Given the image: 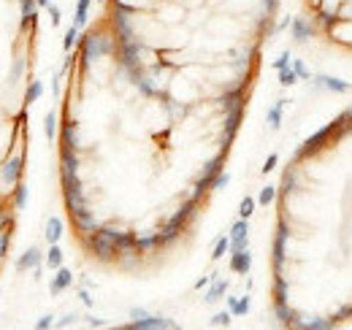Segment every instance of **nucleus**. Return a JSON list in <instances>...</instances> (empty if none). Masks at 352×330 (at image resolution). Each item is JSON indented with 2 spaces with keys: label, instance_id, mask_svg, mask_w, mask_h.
Returning <instances> with one entry per match:
<instances>
[{
  "label": "nucleus",
  "instance_id": "1",
  "mask_svg": "<svg viewBox=\"0 0 352 330\" xmlns=\"http://www.w3.org/2000/svg\"><path fill=\"white\" fill-rule=\"evenodd\" d=\"M117 46H120V43H117V36H111V33H100V30H89L87 36H82V41H79L82 65L89 68L95 60L117 54Z\"/></svg>",
  "mask_w": 352,
  "mask_h": 330
},
{
  "label": "nucleus",
  "instance_id": "2",
  "mask_svg": "<svg viewBox=\"0 0 352 330\" xmlns=\"http://www.w3.org/2000/svg\"><path fill=\"white\" fill-rule=\"evenodd\" d=\"M342 135H347V130H344V120H342V114L333 120L331 124H325L320 133H314V135H309L307 141L301 144V149L296 152V157L293 160H309V157H314V155H320L325 146H331L336 138H342Z\"/></svg>",
  "mask_w": 352,
  "mask_h": 330
},
{
  "label": "nucleus",
  "instance_id": "3",
  "mask_svg": "<svg viewBox=\"0 0 352 330\" xmlns=\"http://www.w3.org/2000/svg\"><path fill=\"white\" fill-rule=\"evenodd\" d=\"M293 230H290V222L287 219H279L276 222V233H274V244H271V263H274V271L282 274L285 271V263H287V241H290Z\"/></svg>",
  "mask_w": 352,
  "mask_h": 330
},
{
  "label": "nucleus",
  "instance_id": "4",
  "mask_svg": "<svg viewBox=\"0 0 352 330\" xmlns=\"http://www.w3.org/2000/svg\"><path fill=\"white\" fill-rule=\"evenodd\" d=\"M85 247H87L89 254H92L95 260H100V263H111V260H117V244H114L109 236H103L100 230H95V233L85 236Z\"/></svg>",
  "mask_w": 352,
  "mask_h": 330
},
{
  "label": "nucleus",
  "instance_id": "5",
  "mask_svg": "<svg viewBox=\"0 0 352 330\" xmlns=\"http://www.w3.org/2000/svg\"><path fill=\"white\" fill-rule=\"evenodd\" d=\"M25 173V155H14V157H6L0 165V182L6 187H16L19 179Z\"/></svg>",
  "mask_w": 352,
  "mask_h": 330
},
{
  "label": "nucleus",
  "instance_id": "6",
  "mask_svg": "<svg viewBox=\"0 0 352 330\" xmlns=\"http://www.w3.org/2000/svg\"><path fill=\"white\" fill-rule=\"evenodd\" d=\"M176 322L168 317H157V314H149L144 320H133L128 325H122V330H174Z\"/></svg>",
  "mask_w": 352,
  "mask_h": 330
},
{
  "label": "nucleus",
  "instance_id": "7",
  "mask_svg": "<svg viewBox=\"0 0 352 330\" xmlns=\"http://www.w3.org/2000/svg\"><path fill=\"white\" fill-rule=\"evenodd\" d=\"M60 144H63V149H82V130H79V122H74V120H65V122L60 124Z\"/></svg>",
  "mask_w": 352,
  "mask_h": 330
},
{
  "label": "nucleus",
  "instance_id": "8",
  "mask_svg": "<svg viewBox=\"0 0 352 330\" xmlns=\"http://www.w3.org/2000/svg\"><path fill=\"white\" fill-rule=\"evenodd\" d=\"M244 100H247V89L244 84L239 87H230L220 95V109L228 114V111H236V109H244Z\"/></svg>",
  "mask_w": 352,
  "mask_h": 330
},
{
  "label": "nucleus",
  "instance_id": "9",
  "mask_svg": "<svg viewBox=\"0 0 352 330\" xmlns=\"http://www.w3.org/2000/svg\"><path fill=\"white\" fill-rule=\"evenodd\" d=\"M311 87H314V89H325V92H339V95H344V92H350L352 89V82L336 79V76H325V74H317V76H311Z\"/></svg>",
  "mask_w": 352,
  "mask_h": 330
},
{
  "label": "nucleus",
  "instance_id": "10",
  "mask_svg": "<svg viewBox=\"0 0 352 330\" xmlns=\"http://www.w3.org/2000/svg\"><path fill=\"white\" fill-rule=\"evenodd\" d=\"M63 198H65V208L68 214H76L82 208H87V192L82 184H74V187H65L63 190Z\"/></svg>",
  "mask_w": 352,
  "mask_h": 330
},
{
  "label": "nucleus",
  "instance_id": "11",
  "mask_svg": "<svg viewBox=\"0 0 352 330\" xmlns=\"http://www.w3.org/2000/svg\"><path fill=\"white\" fill-rule=\"evenodd\" d=\"M250 244V225L244 217H239L233 225H230V252H239V249H247Z\"/></svg>",
  "mask_w": 352,
  "mask_h": 330
},
{
  "label": "nucleus",
  "instance_id": "12",
  "mask_svg": "<svg viewBox=\"0 0 352 330\" xmlns=\"http://www.w3.org/2000/svg\"><path fill=\"white\" fill-rule=\"evenodd\" d=\"M71 219H74V228L79 230V236L85 239V236H89V233H95L98 228H100V222L95 219V214L87 208H82V211H76V214H71Z\"/></svg>",
  "mask_w": 352,
  "mask_h": 330
},
{
  "label": "nucleus",
  "instance_id": "13",
  "mask_svg": "<svg viewBox=\"0 0 352 330\" xmlns=\"http://www.w3.org/2000/svg\"><path fill=\"white\" fill-rule=\"evenodd\" d=\"M46 254H41V249L38 247H30L16 263H14V268L19 271V274H25V271H30V268H38V265H44L46 260H44Z\"/></svg>",
  "mask_w": 352,
  "mask_h": 330
},
{
  "label": "nucleus",
  "instance_id": "14",
  "mask_svg": "<svg viewBox=\"0 0 352 330\" xmlns=\"http://www.w3.org/2000/svg\"><path fill=\"white\" fill-rule=\"evenodd\" d=\"M79 152L76 149H63L60 146V176H74L79 173Z\"/></svg>",
  "mask_w": 352,
  "mask_h": 330
},
{
  "label": "nucleus",
  "instance_id": "15",
  "mask_svg": "<svg viewBox=\"0 0 352 330\" xmlns=\"http://www.w3.org/2000/svg\"><path fill=\"white\" fill-rule=\"evenodd\" d=\"M290 36H293L296 43H307L309 38L314 36V28H311V22L304 19V16H293V22H290Z\"/></svg>",
  "mask_w": 352,
  "mask_h": 330
},
{
  "label": "nucleus",
  "instance_id": "16",
  "mask_svg": "<svg viewBox=\"0 0 352 330\" xmlns=\"http://www.w3.org/2000/svg\"><path fill=\"white\" fill-rule=\"evenodd\" d=\"M252 268V252L250 249H239V252H230V271L233 274H250Z\"/></svg>",
  "mask_w": 352,
  "mask_h": 330
},
{
  "label": "nucleus",
  "instance_id": "17",
  "mask_svg": "<svg viewBox=\"0 0 352 330\" xmlns=\"http://www.w3.org/2000/svg\"><path fill=\"white\" fill-rule=\"evenodd\" d=\"M182 230H184L182 225H176L174 219H168V222L155 233V236H157V247H168V244H174L176 239L182 236Z\"/></svg>",
  "mask_w": 352,
  "mask_h": 330
},
{
  "label": "nucleus",
  "instance_id": "18",
  "mask_svg": "<svg viewBox=\"0 0 352 330\" xmlns=\"http://www.w3.org/2000/svg\"><path fill=\"white\" fill-rule=\"evenodd\" d=\"M71 285H74V274L68 268H57L54 276H52V282H49V292L52 295H60V292H65Z\"/></svg>",
  "mask_w": 352,
  "mask_h": 330
},
{
  "label": "nucleus",
  "instance_id": "19",
  "mask_svg": "<svg viewBox=\"0 0 352 330\" xmlns=\"http://www.w3.org/2000/svg\"><path fill=\"white\" fill-rule=\"evenodd\" d=\"M195 214H198V201H195V198H190V201H184V204L179 206V211H176L171 219H174L176 225L187 228V225L195 219Z\"/></svg>",
  "mask_w": 352,
  "mask_h": 330
},
{
  "label": "nucleus",
  "instance_id": "20",
  "mask_svg": "<svg viewBox=\"0 0 352 330\" xmlns=\"http://www.w3.org/2000/svg\"><path fill=\"white\" fill-rule=\"evenodd\" d=\"M225 292H228V282H225V279H217V274H214V279L209 282V289H206L204 300H206V303H217L220 298H225Z\"/></svg>",
  "mask_w": 352,
  "mask_h": 330
},
{
  "label": "nucleus",
  "instance_id": "21",
  "mask_svg": "<svg viewBox=\"0 0 352 330\" xmlns=\"http://www.w3.org/2000/svg\"><path fill=\"white\" fill-rule=\"evenodd\" d=\"M44 239L49 244H60V239H63V219H60V217H49V219H46Z\"/></svg>",
  "mask_w": 352,
  "mask_h": 330
},
{
  "label": "nucleus",
  "instance_id": "22",
  "mask_svg": "<svg viewBox=\"0 0 352 330\" xmlns=\"http://www.w3.org/2000/svg\"><path fill=\"white\" fill-rule=\"evenodd\" d=\"M225 300H228V309H230L233 317H247V314H250V300H252L250 295H241V298H233V295H230V298H225Z\"/></svg>",
  "mask_w": 352,
  "mask_h": 330
},
{
  "label": "nucleus",
  "instance_id": "23",
  "mask_svg": "<svg viewBox=\"0 0 352 330\" xmlns=\"http://www.w3.org/2000/svg\"><path fill=\"white\" fill-rule=\"evenodd\" d=\"M274 317L287 328L296 317V309H290V300H274Z\"/></svg>",
  "mask_w": 352,
  "mask_h": 330
},
{
  "label": "nucleus",
  "instance_id": "24",
  "mask_svg": "<svg viewBox=\"0 0 352 330\" xmlns=\"http://www.w3.org/2000/svg\"><path fill=\"white\" fill-rule=\"evenodd\" d=\"M133 84H135V89L144 95V98H155L157 95V87H155V82H152V76L144 71V74H138L135 79H133Z\"/></svg>",
  "mask_w": 352,
  "mask_h": 330
},
{
  "label": "nucleus",
  "instance_id": "25",
  "mask_svg": "<svg viewBox=\"0 0 352 330\" xmlns=\"http://www.w3.org/2000/svg\"><path fill=\"white\" fill-rule=\"evenodd\" d=\"M290 298V282L285 279V271L274 276V300H287Z\"/></svg>",
  "mask_w": 352,
  "mask_h": 330
},
{
  "label": "nucleus",
  "instance_id": "26",
  "mask_svg": "<svg viewBox=\"0 0 352 330\" xmlns=\"http://www.w3.org/2000/svg\"><path fill=\"white\" fill-rule=\"evenodd\" d=\"M285 106H287V100H276L271 109H268V124L276 130V127H282V114H285Z\"/></svg>",
  "mask_w": 352,
  "mask_h": 330
},
{
  "label": "nucleus",
  "instance_id": "27",
  "mask_svg": "<svg viewBox=\"0 0 352 330\" xmlns=\"http://www.w3.org/2000/svg\"><path fill=\"white\" fill-rule=\"evenodd\" d=\"M46 268H52V271H57V268H63V249L60 244H49V252H46Z\"/></svg>",
  "mask_w": 352,
  "mask_h": 330
},
{
  "label": "nucleus",
  "instance_id": "28",
  "mask_svg": "<svg viewBox=\"0 0 352 330\" xmlns=\"http://www.w3.org/2000/svg\"><path fill=\"white\" fill-rule=\"evenodd\" d=\"M36 8H38V3H36V0H19V11H22V28H28V25L36 19Z\"/></svg>",
  "mask_w": 352,
  "mask_h": 330
},
{
  "label": "nucleus",
  "instance_id": "29",
  "mask_svg": "<svg viewBox=\"0 0 352 330\" xmlns=\"http://www.w3.org/2000/svg\"><path fill=\"white\" fill-rule=\"evenodd\" d=\"M89 6H92V0H76V14H74V25L76 28H85L87 25Z\"/></svg>",
  "mask_w": 352,
  "mask_h": 330
},
{
  "label": "nucleus",
  "instance_id": "30",
  "mask_svg": "<svg viewBox=\"0 0 352 330\" xmlns=\"http://www.w3.org/2000/svg\"><path fill=\"white\" fill-rule=\"evenodd\" d=\"M41 95H44V82L33 79V82L28 84V92H25V103H28V106H33V103H36Z\"/></svg>",
  "mask_w": 352,
  "mask_h": 330
},
{
  "label": "nucleus",
  "instance_id": "31",
  "mask_svg": "<svg viewBox=\"0 0 352 330\" xmlns=\"http://www.w3.org/2000/svg\"><path fill=\"white\" fill-rule=\"evenodd\" d=\"M25 74V57H14L11 63V74H8V84H16Z\"/></svg>",
  "mask_w": 352,
  "mask_h": 330
},
{
  "label": "nucleus",
  "instance_id": "32",
  "mask_svg": "<svg viewBox=\"0 0 352 330\" xmlns=\"http://www.w3.org/2000/svg\"><path fill=\"white\" fill-rule=\"evenodd\" d=\"M230 252V236H222L214 241V252H212V260H222L225 254Z\"/></svg>",
  "mask_w": 352,
  "mask_h": 330
},
{
  "label": "nucleus",
  "instance_id": "33",
  "mask_svg": "<svg viewBox=\"0 0 352 330\" xmlns=\"http://www.w3.org/2000/svg\"><path fill=\"white\" fill-rule=\"evenodd\" d=\"M44 135H46V141H52V138L57 135V114H54V111H49L44 117Z\"/></svg>",
  "mask_w": 352,
  "mask_h": 330
},
{
  "label": "nucleus",
  "instance_id": "34",
  "mask_svg": "<svg viewBox=\"0 0 352 330\" xmlns=\"http://www.w3.org/2000/svg\"><path fill=\"white\" fill-rule=\"evenodd\" d=\"M79 30H82V28H76V25H71V28L65 30V38H63V49H65V52H71V49L76 46V41H79Z\"/></svg>",
  "mask_w": 352,
  "mask_h": 330
},
{
  "label": "nucleus",
  "instance_id": "35",
  "mask_svg": "<svg viewBox=\"0 0 352 330\" xmlns=\"http://www.w3.org/2000/svg\"><path fill=\"white\" fill-rule=\"evenodd\" d=\"M25 206H28V187H25V184H16V187H14V208L22 211Z\"/></svg>",
  "mask_w": 352,
  "mask_h": 330
},
{
  "label": "nucleus",
  "instance_id": "36",
  "mask_svg": "<svg viewBox=\"0 0 352 330\" xmlns=\"http://www.w3.org/2000/svg\"><path fill=\"white\" fill-rule=\"evenodd\" d=\"M138 249H141V254H146V252H152V249H160L157 247V236H155V233L138 236Z\"/></svg>",
  "mask_w": 352,
  "mask_h": 330
},
{
  "label": "nucleus",
  "instance_id": "37",
  "mask_svg": "<svg viewBox=\"0 0 352 330\" xmlns=\"http://www.w3.org/2000/svg\"><path fill=\"white\" fill-rule=\"evenodd\" d=\"M276 195H279V192H276V187H271V184H268V187H263V190H261L258 204H261V206H271V204L276 201Z\"/></svg>",
  "mask_w": 352,
  "mask_h": 330
},
{
  "label": "nucleus",
  "instance_id": "38",
  "mask_svg": "<svg viewBox=\"0 0 352 330\" xmlns=\"http://www.w3.org/2000/svg\"><path fill=\"white\" fill-rule=\"evenodd\" d=\"M8 247H11V225L0 228V260L8 254Z\"/></svg>",
  "mask_w": 352,
  "mask_h": 330
},
{
  "label": "nucleus",
  "instance_id": "39",
  "mask_svg": "<svg viewBox=\"0 0 352 330\" xmlns=\"http://www.w3.org/2000/svg\"><path fill=\"white\" fill-rule=\"evenodd\" d=\"M296 82H301V79H298V74L293 71V65L285 68V71H279V84H282V87H293Z\"/></svg>",
  "mask_w": 352,
  "mask_h": 330
},
{
  "label": "nucleus",
  "instance_id": "40",
  "mask_svg": "<svg viewBox=\"0 0 352 330\" xmlns=\"http://www.w3.org/2000/svg\"><path fill=\"white\" fill-rule=\"evenodd\" d=\"M255 206H258V201L247 195V198L241 201V206H239V217H244V219H250V217H252V211H255Z\"/></svg>",
  "mask_w": 352,
  "mask_h": 330
},
{
  "label": "nucleus",
  "instance_id": "41",
  "mask_svg": "<svg viewBox=\"0 0 352 330\" xmlns=\"http://www.w3.org/2000/svg\"><path fill=\"white\" fill-rule=\"evenodd\" d=\"M228 184H230V173H228V170H220V173L212 179V190H214V192H217V190H225Z\"/></svg>",
  "mask_w": 352,
  "mask_h": 330
},
{
  "label": "nucleus",
  "instance_id": "42",
  "mask_svg": "<svg viewBox=\"0 0 352 330\" xmlns=\"http://www.w3.org/2000/svg\"><path fill=\"white\" fill-rule=\"evenodd\" d=\"M230 317H233L230 309H228V311H220V314L212 317V325H214V328H230Z\"/></svg>",
  "mask_w": 352,
  "mask_h": 330
},
{
  "label": "nucleus",
  "instance_id": "43",
  "mask_svg": "<svg viewBox=\"0 0 352 330\" xmlns=\"http://www.w3.org/2000/svg\"><path fill=\"white\" fill-rule=\"evenodd\" d=\"M293 71L298 74V79H301V82H309V79H311V74H309V68H307V63H304V60H293Z\"/></svg>",
  "mask_w": 352,
  "mask_h": 330
},
{
  "label": "nucleus",
  "instance_id": "44",
  "mask_svg": "<svg viewBox=\"0 0 352 330\" xmlns=\"http://www.w3.org/2000/svg\"><path fill=\"white\" fill-rule=\"evenodd\" d=\"M293 65V57H290V52H282L279 54V60H274V68H276V74L279 71H285V68H290Z\"/></svg>",
  "mask_w": 352,
  "mask_h": 330
},
{
  "label": "nucleus",
  "instance_id": "45",
  "mask_svg": "<svg viewBox=\"0 0 352 330\" xmlns=\"http://www.w3.org/2000/svg\"><path fill=\"white\" fill-rule=\"evenodd\" d=\"M350 317H352V303L350 306H342L331 320H333V325H339V322H344V320H350Z\"/></svg>",
  "mask_w": 352,
  "mask_h": 330
},
{
  "label": "nucleus",
  "instance_id": "46",
  "mask_svg": "<svg viewBox=\"0 0 352 330\" xmlns=\"http://www.w3.org/2000/svg\"><path fill=\"white\" fill-rule=\"evenodd\" d=\"M49 19H52V25H54V28L63 22V11H60V6H54V3L49 6Z\"/></svg>",
  "mask_w": 352,
  "mask_h": 330
},
{
  "label": "nucleus",
  "instance_id": "47",
  "mask_svg": "<svg viewBox=\"0 0 352 330\" xmlns=\"http://www.w3.org/2000/svg\"><path fill=\"white\" fill-rule=\"evenodd\" d=\"M279 3H282V0H263V14H271V16H274V14L279 11Z\"/></svg>",
  "mask_w": 352,
  "mask_h": 330
},
{
  "label": "nucleus",
  "instance_id": "48",
  "mask_svg": "<svg viewBox=\"0 0 352 330\" xmlns=\"http://www.w3.org/2000/svg\"><path fill=\"white\" fill-rule=\"evenodd\" d=\"M52 325H54V317H52V314H44V317L36 322V328H38V330H49Z\"/></svg>",
  "mask_w": 352,
  "mask_h": 330
},
{
  "label": "nucleus",
  "instance_id": "49",
  "mask_svg": "<svg viewBox=\"0 0 352 330\" xmlns=\"http://www.w3.org/2000/svg\"><path fill=\"white\" fill-rule=\"evenodd\" d=\"M76 320H79L76 314H65V317L57 322V328H71V325H76Z\"/></svg>",
  "mask_w": 352,
  "mask_h": 330
},
{
  "label": "nucleus",
  "instance_id": "50",
  "mask_svg": "<svg viewBox=\"0 0 352 330\" xmlns=\"http://www.w3.org/2000/svg\"><path fill=\"white\" fill-rule=\"evenodd\" d=\"M276 163H279V157H276V155H268V157H265V165H263V173H271V170L276 168Z\"/></svg>",
  "mask_w": 352,
  "mask_h": 330
},
{
  "label": "nucleus",
  "instance_id": "51",
  "mask_svg": "<svg viewBox=\"0 0 352 330\" xmlns=\"http://www.w3.org/2000/svg\"><path fill=\"white\" fill-rule=\"evenodd\" d=\"M144 317H149V311H146V309H138V306H133V309H131V320H144Z\"/></svg>",
  "mask_w": 352,
  "mask_h": 330
},
{
  "label": "nucleus",
  "instance_id": "52",
  "mask_svg": "<svg viewBox=\"0 0 352 330\" xmlns=\"http://www.w3.org/2000/svg\"><path fill=\"white\" fill-rule=\"evenodd\" d=\"M79 300H82V303H85V306H87V309H92V303H95V300H92V298H89L87 287H82V289H79Z\"/></svg>",
  "mask_w": 352,
  "mask_h": 330
},
{
  "label": "nucleus",
  "instance_id": "53",
  "mask_svg": "<svg viewBox=\"0 0 352 330\" xmlns=\"http://www.w3.org/2000/svg\"><path fill=\"white\" fill-rule=\"evenodd\" d=\"M342 120H344V130L352 133V106L347 109V111H342Z\"/></svg>",
  "mask_w": 352,
  "mask_h": 330
},
{
  "label": "nucleus",
  "instance_id": "54",
  "mask_svg": "<svg viewBox=\"0 0 352 330\" xmlns=\"http://www.w3.org/2000/svg\"><path fill=\"white\" fill-rule=\"evenodd\" d=\"M214 279V274H209V276H201L198 282H195V289H204V287H209V282Z\"/></svg>",
  "mask_w": 352,
  "mask_h": 330
},
{
  "label": "nucleus",
  "instance_id": "55",
  "mask_svg": "<svg viewBox=\"0 0 352 330\" xmlns=\"http://www.w3.org/2000/svg\"><path fill=\"white\" fill-rule=\"evenodd\" d=\"M6 225H11V214L6 208H0V228H6Z\"/></svg>",
  "mask_w": 352,
  "mask_h": 330
},
{
  "label": "nucleus",
  "instance_id": "56",
  "mask_svg": "<svg viewBox=\"0 0 352 330\" xmlns=\"http://www.w3.org/2000/svg\"><path fill=\"white\" fill-rule=\"evenodd\" d=\"M87 325L89 328H103L106 322H103V320H98V317H87Z\"/></svg>",
  "mask_w": 352,
  "mask_h": 330
},
{
  "label": "nucleus",
  "instance_id": "57",
  "mask_svg": "<svg viewBox=\"0 0 352 330\" xmlns=\"http://www.w3.org/2000/svg\"><path fill=\"white\" fill-rule=\"evenodd\" d=\"M290 22H293V16H285V19L276 25V30H279V33H282V30H287V28H290Z\"/></svg>",
  "mask_w": 352,
  "mask_h": 330
},
{
  "label": "nucleus",
  "instance_id": "58",
  "mask_svg": "<svg viewBox=\"0 0 352 330\" xmlns=\"http://www.w3.org/2000/svg\"><path fill=\"white\" fill-rule=\"evenodd\" d=\"M36 3H38L41 8H49V6H52V0H36Z\"/></svg>",
  "mask_w": 352,
  "mask_h": 330
},
{
  "label": "nucleus",
  "instance_id": "59",
  "mask_svg": "<svg viewBox=\"0 0 352 330\" xmlns=\"http://www.w3.org/2000/svg\"><path fill=\"white\" fill-rule=\"evenodd\" d=\"M309 3H311L314 8H320V6H322V0H309Z\"/></svg>",
  "mask_w": 352,
  "mask_h": 330
},
{
  "label": "nucleus",
  "instance_id": "60",
  "mask_svg": "<svg viewBox=\"0 0 352 330\" xmlns=\"http://www.w3.org/2000/svg\"><path fill=\"white\" fill-rule=\"evenodd\" d=\"M98 3H106V0H98Z\"/></svg>",
  "mask_w": 352,
  "mask_h": 330
}]
</instances>
